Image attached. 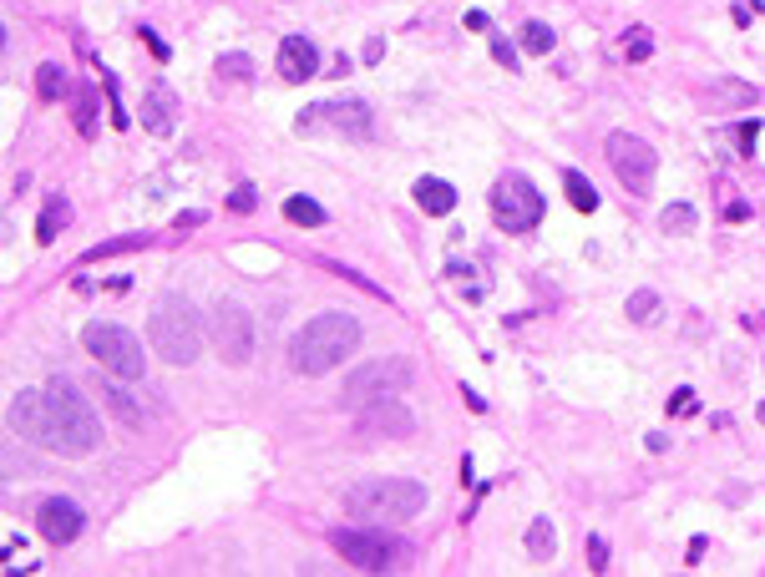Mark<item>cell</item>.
<instances>
[{
    "instance_id": "cell-1",
    "label": "cell",
    "mask_w": 765,
    "mask_h": 577,
    "mask_svg": "<svg viewBox=\"0 0 765 577\" xmlns=\"http://www.w3.org/2000/svg\"><path fill=\"white\" fill-rule=\"evenodd\" d=\"M355 345H360L355 314L325 309V314H315V319L289 340V365H294V375H310V380H315V375H330L340 360H350Z\"/></svg>"
},
{
    "instance_id": "cell-2",
    "label": "cell",
    "mask_w": 765,
    "mask_h": 577,
    "mask_svg": "<svg viewBox=\"0 0 765 577\" xmlns=\"http://www.w3.org/2000/svg\"><path fill=\"white\" fill-rule=\"evenodd\" d=\"M46 400H51V451L56 456H71V461H82V456H92L97 451V441H102V426H97V410H92V400L76 390L66 375H51L46 380Z\"/></svg>"
},
{
    "instance_id": "cell-3",
    "label": "cell",
    "mask_w": 765,
    "mask_h": 577,
    "mask_svg": "<svg viewBox=\"0 0 765 577\" xmlns=\"http://www.w3.org/2000/svg\"><path fill=\"white\" fill-rule=\"evenodd\" d=\"M426 507V486L411 476H370L345 491L350 522H406Z\"/></svg>"
},
{
    "instance_id": "cell-4",
    "label": "cell",
    "mask_w": 765,
    "mask_h": 577,
    "mask_svg": "<svg viewBox=\"0 0 765 577\" xmlns=\"http://www.w3.org/2000/svg\"><path fill=\"white\" fill-rule=\"evenodd\" d=\"M147 335H152V350H158L168 365H193L198 350H203V324H198L193 304L188 299H173V294L158 299Z\"/></svg>"
},
{
    "instance_id": "cell-5",
    "label": "cell",
    "mask_w": 765,
    "mask_h": 577,
    "mask_svg": "<svg viewBox=\"0 0 765 577\" xmlns=\"http://www.w3.org/2000/svg\"><path fill=\"white\" fill-rule=\"evenodd\" d=\"M82 345H87V355L112 380H142V370H147V355H142L137 335H132V329H122V324H107V319L87 324L82 329Z\"/></svg>"
},
{
    "instance_id": "cell-6",
    "label": "cell",
    "mask_w": 765,
    "mask_h": 577,
    "mask_svg": "<svg viewBox=\"0 0 765 577\" xmlns=\"http://www.w3.org/2000/svg\"><path fill=\"white\" fill-rule=\"evenodd\" d=\"M294 132H335V137H350V142H365L375 137V112L365 97H335V102H315V107H304Z\"/></svg>"
},
{
    "instance_id": "cell-7",
    "label": "cell",
    "mask_w": 765,
    "mask_h": 577,
    "mask_svg": "<svg viewBox=\"0 0 765 577\" xmlns=\"http://www.w3.org/2000/svg\"><path fill=\"white\" fill-rule=\"evenodd\" d=\"M411 375H416V370H411L406 355L365 360V365H355V370L345 375V385H340V405L360 410V405H370V400H380V395H396V390L411 385Z\"/></svg>"
},
{
    "instance_id": "cell-8",
    "label": "cell",
    "mask_w": 765,
    "mask_h": 577,
    "mask_svg": "<svg viewBox=\"0 0 765 577\" xmlns=\"http://www.w3.org/2000/svg\"><path fill=\"white\" fill-rule=\"evenodd\" d=\"M492 223L502 233H532L543 223V193L532 188L522 173H502L492 183Z\"/></svg>"
},
{
    "instance_id": "cell-9",
    "label": "cell",
    "mask_w": 765,
    "mask_h": 577,
    "mask_svg": "<svg viewBox=\"0 0 765 577\" xmlns=\"http://www.w3.org/2000/svg\"><path fill=\"white\" fill-rule=\"evenodd\" d=\"M603 157H608V168H614V178L629 188V193H649L654 188V173H659V152L644 142V137H634V132H608V142H603Z\"/></svg>"
},
{
    "instance_id": "cell-10",
    "label": "cell",
    "mask_w": 765,
    "mask_h": 577,
    "mask_svg": "<svg viewBox=\"0 0 765 577\" xmlns=\"http://www.w3.org/2000/svg\"><path fill=\"white\" fill-rule=\"evenodd\" d=\"M213 345L223 365H249L254 360V314L234 299H223L213 309Z\"/></svg>"
},
{
    "instance_id": "cell-11",
    "label": "cell",
    "mask_w": 765,
    "mask_h": 577,
    "mask_svg": "<svg viewBox=\"0 0 765 577\" xmlns=\"http://www.w3.org/2000/svg\"><path fill=\"white\" fill-rule=\"evenodd\" d=\"M330 547L340 552V562H350V567H360V572H391V542L380 537L375 527H335L330 532Z\"/></svg>"
},
{
    "instance_id": "cell-12",
    "label": "cell",
    "mask_w": 765,
    "mask_h": 577,
    "mask_svg": "<svg viewBox=\"0 0 765 577\" xmlns=\"http://www.w3.org/2000/svg\"><path fill=\"white\" fill-rule=\"evenodd\" d=\"M360 436H380V441H411L416 431V416L396 400V395H380L370 405H360V421H355Z\"/></svg>"
},
{
    "instance_id": "cell-13",
    "label": "cell",
    "mask_w": 765,
    "mask_h": 577,
    "mask_svg": "<svg viewBox=\"0 0 765 577\" xmlns=\"http://www.w3.org/2000/svg\"><path fill=\"white\" fill-rule=\"evenodd\" d=\"M6 421H11V431L21 436V441H36V446H46L51 451V400H46V390H16V400H11V410H6Z\"/></svg>"
},
{
    "instance_id": "cell-14",
    "label": "cell",
    "mask_w": 765,
    "mask_h": 577,
    "mask_svg": "<svg viewBox=\"0 0 765 577\" xmlns=\"http://www.w3.org/2000/svg\"><path fill=\"white\" fill-rule=\"evenodd\" d=\"M82 507L76 502H66V497H46L41 507H36V532L46 537V542H56V547H66V542H76L82 537Z\"/></svg>"
},
{
    "instance_id": "cell-15",
    "label": "cell",
    "mask_w": 765,
    "mask_h": 577,
    "mask_svg": "<svg viewBox=\"0 0 765 577\" xmlns=\"http://www.w3.org/2000/svg\"><path fill=\"white\" fill-rule=\"evenodd\" d=\"M142 127L152 132V137H173V127H178V97H173V87H147V97H142Z\"/></svg>"
},
{
    "instance_id": "cell-16",
    "label": "cell",
    "mask_w": 765,
    "mask_h": 577,
    "mask_svg": "<svg viewBox=\"0 0 765 577\" xmlns=\"http://www.w3.org/2000/svg\"><path fill=\"white\" fill-rule=\"evenodd\" d=\"M320 71V51L310 36H284L279 41V76L284 81H310Z\"/></svg>"
},
{
    "instance_id": "cell-17",
    "label": "cell",
    "mask_w": 765,
    "mask_h": 577,
    "mask_svg": "<svg viewBox=\"0 0 765 577\" xmlns=\"http://www.w3.org/2000/svg\"><path fill=\"white\" fill-rule=\"evenodd\" d=\"M700 97H705V107H715V112H745L750 102H760V92L750 87V81H740V76H710Z\"/></svg>"
},
{
    "instance_id": "cell-18",
    "label": "cell",
    "mask_w": 765,
    "mask_h": 577,
    "mask_svg": "<svg viewBox=\"0 0 765 577\" xmlns=\"http://www.w3.org/2000/svg\"><path fill=\"white\" fill-rule=\"evenodd\" d=\"M411 198L421 203V213H436V218H446V213L456 208V188L441 183V178H421V183L411 188Z\"/></svg>"
},
{
    "instance_id": "cell-19",
    "label": "cell",
    "mask_w": 765,
    "mask_h": 577,
    "mask_svg": "<svg viewBox=\"0 0 765 577\" xmlns=\"http://www.w3.org/2000/svg\"><path fill=\"white\" fill-rule=\"evenodd\" d=\"M97 400H107V410H112V416H117L122 426H132V431L142 426V405H137V400H132L122 385H112V380H107V385H97Z\"/></svg>"
},
{
    "instance_id": "cell-20",
    "label": "cell",
    "mask_w": 765,
    "mask_h": 577,
    "mask_svg": "<svg viewBox=\"0 0 765 577\" xmlns=\"http://www.w3.org/2000/svg\"><path fill=\"white\" fill-rule=\"evenodd\" d=\"M132 249H147V233H122V238H107L97 249L82 254V264H102V259H117V254H132Z\"/></svg>"
},
{
    "instance_id": "cell-21",
    "label": "cell",
    "mask_w": 765,
    "mask_h": 577,
    "mask_svg": "<svg viewBox=\"0 0 765 577\" xmlns=\"http://www.w3.org/2000/svg\"><path fill=\"white\" fill-rule=\"evenodd\" d=\"M71 223V208H66V198H51L46 208H41V218H36V243H56V233Z\"/></svg>"
},
{
    "instance_id": "cell-22",
    "label": "cell",
    "mask_w": 765,
    "mask_h": 577,
    "mask_svg": "<svg viewBox=\"0 0 765 577\" xmlns=\"http://www.w3.org/2000/svg\"><path fill=\"white\" fill-rule=\"evenodd\" d=\"M695 223H700V213H695L690 203H669V208L659 213V228H664L669 238H684V233H695Z\"/></svg>"
},
{
    "instance_id": "cell-23",
    "label": "cell",
    "mask_w": 765,
    "mask_h": 577,
    "mask_svg": "<svg viewBox=\"0 0 765 577\" xmlns=\"http://www.w3.org/2000/svg\"><path fill=\"white\" fill-rule=\"evenodd\" d=\"M527 552L538 557V562H548V557L558 552V532H553V522H548V517H538V522L527 527Z\"/></svg>"
},
{
    "instance_id": "cell-24",
    "label": "cell",
    "mask_w": 765,
    "mask_h": 577,
    "mask_svg": "<svg viewBox=\"0 0 765 577\" xmlns=\"http://www.w3.org/2000/svg\"><path fill=\"white\" fill-rule=\"evenodd\" d=\"M563 188H568V203H573L578 213H593V208H598V188H593L583 173L568 168V173H563Z\"/></svg>"
},
{
    "instance_id": "cell-25",
    "label": "cell",
    "mask_w": 765,
    "mask_h": 577,
    "mask_svg": "<svg viewBox=\"0 0 765 577\" xmlns=\"http://www.w3.org/2000/svg\"><path fill=\"white\" fill-rule=\"evenodd\" d=\"M71 112H76V132H82V137H97V97H92V87H76Z\"/></svg>"
},
{
    "instance_id": "cell-26",
    "label": "cell",
    "mask_w": 765,
    "mask_h": 577,
    "mask_svg": "<svg viewBox=\"0 0 765 577\" xmlns=\"http://www.w3.org/2000/svg\"><path fill=\"white\" fill-rule=\"evenodd\" d=\"M284 218L299 223V228H320V223H325V208H320L315 198H304V193H299V198L284 203Z\"/></svg>"
},
{
    "instance_id": "cell-27",
    "label": "cell",
    "mask_w": 765,
    "mask_h": 577,
    "mask_svg": "<svg viewBox=\"0 0 765 577\" xmlns=\"http://www.w3.org/2000/svg\"><path fill=\"white\" fill-rule=\"evenodd\" d=\"M36 97H41V102H56V97H66V71H61L56 61H46V66L36 71Z\"/></svg>"
},
{
    "instance_id": "cell-28",
    "label": "cell",
    "mask_w": 765,
    "mask_h": 577,
    "mask_svg": "<svg viewBox=\"0 0 765 577\" xmlns=\"http://www.w3.org/2000/svg\"><path fill=\"white\" fill-rule=\"evenodd\" d=\"M624 314H629L634 324H654V314H659V294H654V289H634L629 304H624Z\"/></svg>"
},
{
    "instance_id": "cell-29",
    "label": "cell",
    "mask_w": 765,
    "mask_h": 577,
    "mask_svg": "<svg viewBox=\"0 0 765 577\" xmlns=\"http://www.w3.org/2000/svg\"><path fill=\"white\" fill-rule=\"evenodd\" d=\"M446 279H451L456 289H462L472 304H477V299H487V284H482V279H477V269H467V264H451V269H446Z\"/></svg>"
},
{
    "instance_id": "cell-30",
    "label": "cell",
    "mask_w": 765,
    "mask_h": 577,
    "mask_svg": "<svg viewBox=\"0 0 765 577\" xmlns=\"http://www.w3.org/2000/svg\"><path fill=\"white\" fill-rule=\"evenodd\" d=\"M223 81H249L254 76V61L244 56V51H228V56H218V66H213Z\"/></svg>"
},
{
    "instance_id": "cell-31",
    "label": "cell",
    "mask_w": 765,
    "mask_h": 577,
    "mask_svg": "<svg viewBox=\"0 0 765 577\" xmlns=\"http://www.w3.org/2000/svg\"><path fill=\"white\" fill-rule=\"evenodd\" d=\"M522 51L548 56V51H553V31H548L543 21H527V26H522Z\"/></svg>"
},
{
    "instance_id": "cell-32",
    "label": "cell",
    "mask_w": 765,
    "mask_h": 577,
    "mask_svg": "<svg viewBox=\"0 0 765 577\" xmlns=\"http://www.w3.org/2000/svg\"><path fill=\"white\" fill-rule=\"evenodd\" d=\"M654 56V36L644 31V26H634L629 36H624V61H649Z\"/></svg>"
},
{
    "instance_id": "cell-33",
    "label": "cell",
    "mask_w": 765,
    "mask_h": 577,
    "mask_svg": "<svg viewBox=\"0 0 765 577\" xmlns=\"http://www.w3.org/2000/svg\"><path fill=\"white\" fill-rule=\"evenodd\" d=\"M669 416H695V390H690V385H679V390L669 395Z\"/></svg>"
},
{
    "instance_id": "cell-34",
    "label": "cell",
    "mask_w": 765,
    "mask_h": 577,
    "mask_svg": "<svg viewBox=\"0 0 765 577\" xmlns=\"http://www.w3.org/2000/svg\"><path fill=\"white\" fill-rule=\"evenodd\" d=\"M102 87H107V107H112V127H127V122H132V117H127V107H122V102H117V81H112V76H107V81H102Z\"/></svg>"
},
{
    "instance_id": "cell-35",
    "label": "cell",
    "mask_w": 765,
    "mask_h": 577,
    "mask_svg": "<svg viewBox=\"0 0 765 577\" xmlns=\"http://www.w3.org/2000/svg\"><path fill=\"white\" fill-rule=\"evenodd\" d=\"M137 36H142V46H147V51H152V56H158V61H168V41H163V36H158V31H147V26H142V31H137Z\"/></svg>"
},
{
    "instance_id": "cell-36",
    "label": "cell",
    "mask_w": 765,
    "mask_h": 577,
    "mask_svg": "<svg viewBox=\"0 0 765 577\" xmlns=\"http://www.w3.org/2000/svg\"><path fill=\"white\" fill-rule=\"evenodd\" d=\"M755 137H760V122H740V127H735V142H740V152H750V147H755Z\"/></svg>"
},
{
    "instance_id": "cell-37",
    "label": "cell",
    "mask_w": 765,
    "mask_h": 577,
    "mask_svg": "<svg viewBox=\"0 0 765 577\" xmlns=\"http://www.w3.org/2000/svg\"><path fill=\"white\" fill-rule=\"evenodd\" d=\"M588 557H593V562H588L593 572H608V547H603V537H593V542H588Z\"/></svg>"
},
{
    "instance_id": "cell-38",
    "label": "cell",
    "mask_w": 765,
    "mask_h": 577,
    "mask_svg": "<svg viewBox=\"0 0 765 577\" xmlns=\"http://www.w3.org/2000/svg\"><path fill=\"white\" fill-rule=\"evenodd\" d=\"M228 208H234V213H254V188H234V198H228Z\"/></svg>"
},
{
    "instance_id": "cell-39",
    "label": "cell",
    "mask_w": 765,
    "mask_h": 577,
    "mask_svg": "<svg viewBox=\"0 0 765 577\" xmlns=\"http://www.w3.org/2000/svg\"><path fill=\"white\" fill-rule=\"evenodd\" d=\"M492 56H497V61H502V66H507V71H517V51H512V46H507V41H502V36H497V41H492Z\"/></svg>"
},
{
    "instance_id": "cell-40",
    "label": "cell",
    "mask_w": 765,
    "mask_h": 577,
    "mask_svg": "<svg viewBox=\"0 0 765 577\" xmlns=\"http://www.w3.org/2000/svg\"><path fill=\"white\" fill-rule=\"evenodd\" d=\"M380 56H386V41H380V36L365 41V61H380Z\"/></svg>"
},
{
    "instance_id": "cell-41",
    "label": "cell",
    "mask_w": 765,
    "mask_h": 577,
    "mask_svg": "<svg viewBox=\"0 0 765 577\" xmlns=\"http://www.w3.org/2000/svg\"><path fill=\"white\" fill-rule=\"evenodd\" d=\"M760 426H765V400H760Z\"/></svg>"
}]
</instances>
